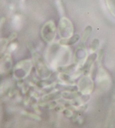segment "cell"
<instances>
[{
  "instance_id": "1",
  "label": "cell",
  "mask_w": 115,
  "mask_h": 128,
  "mask_svg": "<svg viewBox=\"0 0 115 128\" xmlns=\"http://www.w3.org/2000/svg\"><path fill=\"white\" fill-rule=\"evenodd\" d=\"M73 32V24L70 21L66 18H62L59 22V33L63 39L71 37Z\"/></svg>"
},
{
  "instance_id": "2",
  "label": "cell",
  "mask_w": 115,
  "mask_h": 128,
  "mask_svg": "<svg viewBox=\"0 0 115 128\" xmlns=\"http://www.w3.org/2000/svg\"><path fill=\"white\" fill-rule=\"evenodd\" d=\"M55 34L56 28L54 22L49 21L43 26L41 30V35L46 42H52L55 36Z\"/></svg>"
},
{
  "instance_id": "3",
  "label": "cell",
  "mask_w": 115,
  "mask_h": 128,
  "mask_svg": "<svg viewBox=\"0 0 115 128\" xmlns=\"http://www.w3.org/2000/svg\"><path fill=\"white\" fill-rule=\"evenodd\" d=\"M79 88L84 94H89L93 90V84L91 79L88 77H85L81 79L79 82Z\"/></svg>"
},
{
  "instance_id": "4",
  "label": "cell",
  "mask_w": 115,
  "mask_h": 128,
  "mask_svg": "<svg viewBox=\"0 0 115 128\" xmlns=\"http://www.w3.org/2000/svg\"><path fill=\"white\" fill-rule=\"evenodd\" d=\"M80 36L77 34L69 38L62 39L60 40L59 43L62 45H63V46H69V45L74 44L75 43H76L80 39Z\"/></svg>"
},
{
  "instance_id": "5",
  "label": "cell",
  "mask_w": 115,
  "mask_h": 128,
  "mask_svg": "<svg viewBox=\"0 0 115 128\" xmlns=\"http://www.w3.org/2000/svg\"><path fill=\"white\" fill-rule=\"evenodd\" d=\"M107 3L109 10L115 17V0H107Z\"/></svg>"
},
{
  "instance_id": "6",
  "label": "cell",
  "mask_w": 115,
  "mask_h": 128,
  "mask_svg": "<svg viewBox=\"0 0 115 128\" xmlns=\"http://www.w3.org/2000/svg\"><path fill=\"white\" fill-rule=\"evenodd\" d=\"M92 27L90 26H89L86 28L84 32V33H83L82 37V40L83 42H85V41L87 40L89 36V35L90 34V33L92 32Z\"/></svg>"
},
{
  "instance_id": "7",
  "label": "cell",
  "mask_w": 115,
  "mask_h": 128,
  "mask_svg": "<svg viewBox=\"0 0 115 128\" xmlns=\"http://www.w3.org/2000/svg\"><path fill=\"white\" fill-rule=\"evenodd\" d=\"M99 40H98V39H95L92 43L91 50L93 51V52H95V51L98 48V47L99 46Z\"/></svg>"
},
{
  "instance_id": "8",
  "label": "cell",
  "mask_w": 115,
  "mask_h": 128,
  "mask_svg": "<svg viewBox=\"0 0 115 128\" xmlns=\"http://www.w3.org/2000/svg\"><path fill=\"white\" fill-rule=\"evenodd\" d=\"M2 115V110L1 105V104H0V122H1V121Z\"/></svg>"
}]
</instances>
